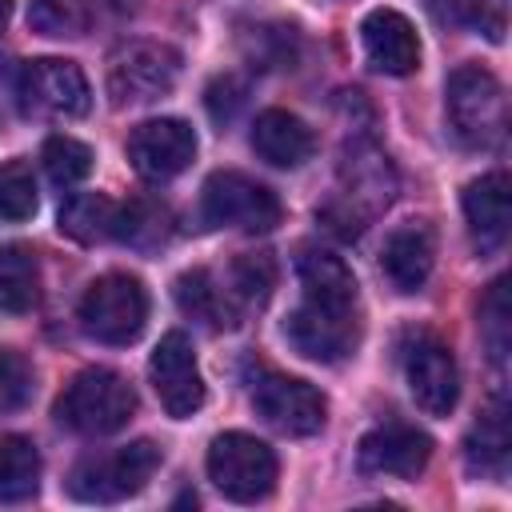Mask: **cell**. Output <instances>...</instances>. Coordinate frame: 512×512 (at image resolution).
<instances>
[{
  "label": "cell",
  "instance_id": "1",
  "mask_svg": "<svg viewBox=\"0 0 512 512\" xmlns=\"http://www.w3.org/2000/svg\"><path fill=\"white\" fill-rule=\"evenodd\" d=\"M136 412L132 384L112 368H84L56 400V420L80 436L120 432Z\"/></svg>",
  "mask_w": 512,
  "mask_h": 512
},
{
  "label": "cell",
  "instance_id": "2",
  "mask_svg": "<svg viewBox=\"0 0 512 512\" xmlns=\"http://www.w3.org/2000/svg\"><path fill=\"white\" fill-rule=\"evenodd\" d=\"M160 468V448L152 440H132L124 448L84 456L68 476V496L80 504H120L136 496Z\"/></svg>",
  "mask_w": 512,
  "mask_h": 512
},
{
  "label": "cell",
  "instance_id": "3",
  "mask_svg": "<svg viewBox=\"0 0 512 512\" xmlns=\"http://www.w3.org/2000/svg\"><path fill=\"white\" fill-rule=\"evenodd\" d=\"M448 120L460 144L468 148H496L504 140L508 104L500 80L480 64H460L448 76Z\"/></svg>",
  "mask_w": 512,
  "mask_h": 512
},
{
  "label": "cell",
  "instance_id": "4",
  "mask_svg": "<svg viewBox=\"0 0 512 512\" xmlns=\"http://www.w3.org/2000/svg\"><path fill=\"white\" fill-rule=\"evenodd\" d=\"M76 320H80L84 336H92L100 344H132L148 320V292L136 276L108 272L88 284V292L80 296Z\"/></svg>",
  "mask_w": 512,
  "mask_h": 512
},
{
  "label": "cell",
  "instance_id": "5",
  "mask_svg": "<svg viewBox=\"0 0 512 512\" xmlns=\"http://www.w3.org/2000/svg\"><path fill=\"white\" fill-rule=\"evenodd\" d=\"M204 464L208 480L236 504H256L276 488V452L248 432H220Z\"/></svg>",
  "mask_w": 512,
  "mask_h": 512
},
{
  "label": "cell",
  "instance_id": "6",
  "mask_svg": "<svg viewBox=\"0 0 512 512\" xmlns=\"http://www.w3.org/2000/svg\"><path fill=\"white\" fill-rule=\"evenodd\" d=\"M200 216L208 228H244V232H272L280 224V200L272 188L244 172H212L204 180Z\"/></svg>",
  "mask_w": 512,
  "mask_h": 512
},
{
  "label": "cell",
  "instance_id": "7",
  "mask_svg": "<svg viewBox=\"0 0 512 512\" xmlns=\"http://www.w3.org/2000/svg\"><path fill=\"white\" fill-rule=\"evenodd\" d=\"M180 76V52L160 40H128L112 52L108 96L112 104H148L172 92Z\"/></svg>",
  "mask_w": 512,
  "mask_h": 512
},
{
  "label": "cell",
  "instance_id": "8",
  "mask_svg": "<svg viewBox=\"0 0 512 512\" xmlns=\"http://www.w3.org/2000/svg\"><path fill=\"white\" fill-rule=\"evenodd\" d=\"M248 396H252V408L284 436H312L324 428V396L308 384V380H296V376H284V372H272V368H260L248 384Z\"/></svg>",
  "mask_w": 512,
  "mask_h": 512
},
{
  "label": "cell",
  "instance_id": "9",
  "mask_svg": "<svg viewBox=\"0 0 512 512\" xmlns=\"http://www.w3.org/2000/svg\"><path fill=\"white\" fill-rule=\"evenodd\" d=\"M284 336L300 356L320 360V364H336L356 348V336H360L356 308L324 304V300H308L304 296V304L288 312Z\"/></svg>",
  "mask_w": 512,
  "mask_h": 512
},
{
  "label": "cell",
  "instance_id": "10",
  "mask_svg": "<svg viewBox=\"0 0 512 512\" xmlns=\"http://www.w3.org/2000/svg\"><path fill=\"white\" fill-rule=\"evenodd\" d=\"M148 376H152V388L172 420H188L192 412L204 408V380L196 368L192 340L184 332L160 336V344L152 348V360H148Z\"/></svg>",
  "mask_w": 512,
  "mask_h": 512
},
{
  "label": "cell",
  "instance_id": "11",
  "mask_svg": "<svg viewBox=\"0 0 512 512\" xmlns=\"http://www.w3.org/2000/svg\"><path fill=\"white\" fill-rule=\"evenodd\" d=\"M432 460V440L400 420L376 424L372 432L360 436L356 444V468L364 476H400V480H416Z\"/></svg>",
  "mask_w": 512,
  "mask_h": 512
},
{
  "label": "cell",
  "instance_id": "12",
  "mask_svg": "<svg viewBox=\"0 0 512 512\" xmlns=\"http://www.w3.org/2000/svg\"><path fill=\"white\" fill-rule=\"evenodd\" d=\"M192 156H196V132L176 116L144 120L128 136V160L144 180H172L192 164Z\"/></svg>",
  "mask_w": 512,
  "mask_h": 512
},
{
  "label": "cell",
  "instance_id": "13",
  "mask_svg": "<svg viewBox=\"0 0 512 512\" xmlns=\"http://www.w3.org/2000/svg\"><path fill=\"white\" fill-rule=\"evenodd\" d=\"M404 376H408L412 400L428 416H448L456 408L460 372H456V356H452L448 344H440L432 336H416L412 348L404 352Z\"/></svg>",
  "mask_w": 512,
  "mask_h": 512
},
{
  "label": "cell",
  "instance_id": "14",
  "mask_svg": "<svg viewBox=\"0 0 512 512\" xmlns=\"http://www.w3.org/2000/svg\"><path fill=\"white\" fill-rule=\"evenodd\" d=\"M20 96H24V108L52 112V116H84L92 104V88H88V76L80 72V64L56 60V56L24 64Z\"/></svg>",
  "mask_w": 512,
  "mask_h": 512
},
{
  "label": "cell",
  "instance_id": "15",
  "mask_svg": "<svg viewBox=\"0 0 512 512\" xmlns=\"http://www.w3.org/2000/svg\"><path fill=\"white\" fill-rule=\"evenodd\" d=\"M360 44L376 72L384 76H408L420 64V40L404 12L396 8H372L360 20Z\"/></svg>",
  "mask_w": 512,
  "mask_h": 512
},
{
  "label": "cell",
  "instance_id": "16",
  "mask_svg": "<svg viewBox=\"0 0 512 512\" xmlns=\"http://www.w3.org/2000/svg\"><path fill=\"white\" fill-rule=\"evenodd\" d=\"M508 460H512V428H508V404L504 396H492V404L480 412L464 440V464L472 476H484L492 484L508 480Z\"/></svg>",
  "mask_w": 512,
  "mask_h": 512
},
{
  "label": "cell",
  "instance_id": "17",
  "mask_svg": "<svg viewBox=\"0 0 512 512\" xmlns=\"http://www.w3.org/2000/svg\"><path fill=\"white\" fill-rule=\"evenodd\" d=\"M384 276L392 280L396 292L412 296L428 284L432 264H436V236L428 224H404L384 240Z\"/></svg>",
  "mask_w": 512,
  "mask_h": 512
},
{
  "label": "cell",
  "instance_id": "18",
  "mask_svg": "<svg viewBox=\"0 0 512 512\" xmlns=\"http://www.w3.org/2000/svg\"><path fill=\"white\" fill-rule=\"evenodd\" d=\"M464 220L472 232V244L488 256L500 252L508 240V176L488 172L464 188Z\"/></svg>",
  "mask_w": 512,
  "mask_h": 512
},
{
  "label": "cell",
  "instance_id": "19",
  "mask_svg": "<svg viewBox=\"0 0 512 512\" xmlns=\"http://www.w3.org/2000/svg\"><path fill=\"white\" fill-rule=\"evenodd\" d=\"M252 148L272 168H300L312 156L316 140H312V132H308V124L300 116L280 112V108H268L252 124Z\"/></svg>",
  "mask_w": 512,
  "mask_h": 512
},
{
  "label": "cell",
  "instance_id": "20",
  "mask_svg": "<svg viewBox=\"0 0 512 512\" xmlns=\"http://www.w3.org/2000/svg\"><path fill=\"white\" fill-rule=\"evenodd\" d=\"M296 272H300V284H304L308 300L356 308V276L340 256H332L324 248H304L300 260H296Z\"/></svg>",
  "mask_w": 512,
  "mask_h": 512
},
{
  "label": "cell",
  "instance_id": "21",
  "mask_svg": "<svg viewBox=\"0 0 512 512\" xmlns=\"http://www.w3.org/2000/svg\"><path fill=\"white\" fill-rule=\"evenodd\" d=\"M40 300V264L24 244L0 248V312H28Z\"/></svg>",
  "mask_w": 512,
  "mask_h": 512
},
{
  "label": "cell",
  "instance_id": "22",
  "mask_svg": "<svg viewBox=\"0 0 512 512\" xmlns=\"http://www.w3.org/2000/svg\"><path fill=\"white\" fill-rule=\"evenodd\" d=\"M40 488V452L24 436H0V504L28 500Z\"/></svg>",
  "mask_w": 512,
  "mask_h": 512
},
{
  "label": "cell",
  "instance_id": "23",
  "mask_svg": "<svg viewBox=\"0 0 512 512\" xmlns=\"http://www.w3.org/2000/svg\"><path fill=\"white\" fill-rule=\"evenodd\" d=\"M112 228H116V204L100 192H72L60 208V232L80 244H96L112 236Z\"/></svg>",
  "mask_w": 512,
  "mask_h": 512
},
{
  "label": "cell",
  "instance_id": "24",
  "mask_svg": "<svg viewBox=\"0 0 512 512\" xmlns=\"http://www.w3.org/2000/svg\"><path fill=\"white\" fill-rule=\"evenodd\" d=\"M172 292H176L180 312L192 316V320H200L204 328H224V324H232V320H228V300H224V292L212 284V276H208L204 268L180 272Z\"/></svg>",
  "mask_w": 512,
  "mask_h": 512
},
{
  "label": "cell",
  "instance_id": "25",
  "mask_svg": "<svg viewBox=\"0 0 512 512\" xmlns=\"http://www.w3.org/2000/svg\"><path fill=\"white\" fill-rule=\"evenodd\" d=\"M228 280H232V296H236L240 304L260 308V304L272 296V288H276V264H272L268 252H240V256L232 260Z\"/></svg>",
  "mask_w": 512,
  "mask_h": 512
},
{
  "label": "cell",
  "instance_id": "26",
  "mask_svg": "<svg viewBox=\"0 0 512 512\" xmlns=\"http://www.w3.org/2000/svg\"><path fill=\"white\" fill-rule=\"evenodd\" d=\"M512 308H508V276L492 280L484 300H480V340L488 344V356L500 364L508 356V336H512Z\"/></svg>",
  "mask_w": 512,
  "mask_h": 512
},
{
  "label": "cell",
  "instance_id": "27",
  "mask_svg": "<svg viewBox=\"0 0 512 512\" xmlns=\"http://www.w3.org/2000/svg\"><path fill=\"white\" fill-rule=\"evenodd\" d=\"M164 220H168V212L160 204H152V200L116 204V228H112V236L124 240V244L148 248V244H160L164 240Z\"/></svg>",
  "mask_w": 512,
  "mask_h": 512
},
{
  "label": "cell",
  "instance_id": "28",
  "mask_svg": "<svg viewBox=\"0 0 512 512\" xmlns=\"http://www.w3.org/2000/svg\"><path fill=\"white\" fill-rule=\"evenodd\" d=\"M40 160H44L48 176H52L60 188H72V184H80V180L92 172V148L80 144L76 136H48Z\"/></svg>",
  "mask_w": 512,
  "mask_h": 512
},
{
  "label": "cell",
  "instance_id": "29",
  "mask_svg": "<svg viewBox=\"0 0 512 512\" xmlns=\"http://www.w3.org/2000/svg\"><path fill=\"white\" fill-rule=\"evenodd\" d=\"M36 176L28 160H4L0 164V216L4 220H28L36 212Z\"/></svg>",
  "mask_w": 512,
  "mask_h": 512
},
{
  "label": "cell",
  "instance_id": "30",
  "mask_svg": "<svg viewBox=\"0 0 512 512\" xmlns=\"http://www.w3.org/2000/svg\"><path fill=\"white\" fill-rule=\"evenodd\" d=\"M36 392V372L32 364L12 352V348H0V416L4 412H20Z\"/></svg>",
  "mask_w": 512,
  "mask_h": 512
},
{
  "label": "cell",
  "instance_id": "31",
  "mask_svg": "<svg viewBox=\"0 0 512 512\" xmlns=\"http://www.w3.org/2000/svg\"><path fill=\"white\" fill-rule=\"evenodd\" d=\"M28 24L44 36H80L84 32V12L76 0H32Z\"/></svg>",
  "mask_w": 512,
  "mask_h": 512
},
{
  "label": "cell",
  "instance_id": "32",
  "mask_svg": "<svg viewBox=\"0 0 512 512\" xmlns=\"http://www.w3.org/2000/svg\"><path fill=\"white\" fill-rule=\"evenodd\" d=\"M460 24L484 32L492 44H500L508 32V0H464Z\"/></svg>",
  "mask_w": 512,
  "mask_h": 512
},
{
  "label": "cell",
  "instance_id": "33",
  "mask_svg": "<svg viewBox=\"0 0 512 512\" xmlns=\"http://www.w3.org/2000/svg\"><path fill=\"white\" fill-rule=\"evenodd\" d=\"M204 104H208V116H212L216 124H228V120L236 116V108L244 104V84H240L236 76H216V80L208 84Z\"/></svg>",
  "mask_w": 512,
  "mask_h": 512
},
{
  "label": "cell",
  "instance_id": "34",
  "mask_svg": "<svg viewBox=\"0 0 512 512\" xmlns=\"http://www.w3.org/2000/svg\"><path fill=\"white\" fill-rule=\"evenodd\" d=\"M432 16L440 24H460V12H464V0H428Z\"/></svg>",
  "mask_w": 512,
  "mask_h": 512
},
{
  "label": "cell",
  "instance_id": "35",
  "mask_svg": "<svg viewBox=\"0 0 512 512\" xmlns=\"http://www.w3.org/2000/svg\"><path fill=\"white\" fill-rule=\"evenodd\" d=\"M8 16H12V0H0V36L8 28Z\"/></svg>",
  "mask_w": 512,
  "mask_h": 512
},
{
  "label": "cell",
  "instance_id": "36",
  "mask_svg": "<svg viewBox=\"0 0 512 512\" xmlns=\"http://www.w3.org/2000/svg\"><path fill=\"white\" fill-rule=\"evenodd\" d=\"M108 8H120V12H128V8H136V0H104Z\"/></svg>",
  "mask_w": 512,
  "mask_h": 512
}]
</instances>
